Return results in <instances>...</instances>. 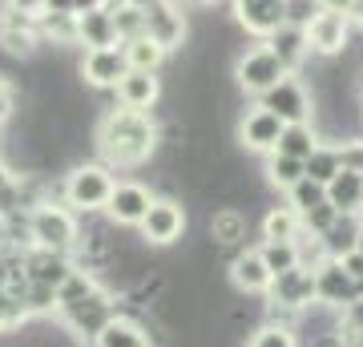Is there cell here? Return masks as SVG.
I'll list each match as a JSON object with an SVG mask.
<instances>
[{"label":"cell","mask_w":363,"mask_h":347,"mask_svg":"<svg viewBox=\"0 0 363 347\" xmlns=\"http://www.w3.org/2000/svg\"><path fill=\"white\" fill-rule=\"evenodd\" d=\"M307 222H311L315 231H331L335 226V206L323 202V206H315V210H307Z\"/></svg>","instance_id":"d6a6232c"},{"label":"cell","mask_w":363,"mask_h":347,"mask_svg":"<svg viewBox=\"0 0 363 347\" xmlns=\"http://www.w3.org/2000/svg\"><path fill=\"white\" fill-rule=\"evenodd\" d=\"M343 270H347L351 279H359V283H363V255H359V250L343 255Z\"/></svg>","instance_id":"d590c367"},{"label":"cell","mask_w":363,"mask_h":347,"mask_svg":"<svg viewBox=\"0 0 363 347\" xmlns=\"http://www.w3.org/2000/svg\"><path fill=\"white\" fill-rule=\"evenodd\" d=\"M21 303H28L33 311H45V307H57V291L52 287H45V283H33V291H28Z\"/></svg>","instance_id":"1f68e13d"},{"label":"cell","mask_w":363,"mask_h":347,"mask_svg":"<svg viewBox=\"0 0 363 347\" xmlns=\"http://www.w3.org/2000/svg\"><path fill=\"white\" fill-rule=\"evenodd\" d=\"M93 291H97V287H93L89 275H85V270H73V275H69L65 283L57 287V307H61V311L77 307V303H85V299L93 295Z\"/></svg>","instance_id":"44dd1931"},{"label":"cell","mask_w":363,"mask_h":347,"mask_svg":"<svg viewBox=\"0 0 363 347\" xmlns=\"http://www.w3.org/2000/svg\"><path fill=\"white\" fill-rule=\"evenodd\" d=\"M93 339H97V347H150L142 327L138 323H125V319H109Z\"/></svg>","instance_id":"9a60e30c"},{"label":"cell","mask_w":363,"mask_h":347,"mask_svg":"<svg viewBox=\"0 0 363 347\" xmlns=\"http://www.w3.org/2000/svg\"><path fill=\"white\" fill-rule=\"evenodd\" d=\"M359 198H363V178L359 174L343 170V174H335V178L327 182V202L335 206V210H351V206H359Z\"/></svg>","instance_id":"e0dca14e"},{"label":"cell","mask_w":363,"mask_h":347,"mask_svg":"<svg viewBox=\"0 0 363 347\" xmlns=\"http://www.w3.org/2000/svg\"><path fill=\"white\" fill-rule=\"evenodd\" d=\"M291 234H295V214H286V210L267 214V238L271 243H291Z\"/></svg>","instance_id":"f1b7e54d"},{"label":"cell","mask_w":363,"mask_h":347,"mask_svg":"<svg viewBox=\"0 0 363 347\" xmlns=\"http://www.w3.org/2000/svg\"><path fill=\"white\" fill-rule=\"evenodd\" d=\"M9 114H13V97H9V89L0 85V126L9 121Z\"/></svg>","instance_id":"8d00e7d4"},{"label":"cell","mask_w":363,"mask_h":347,"mask_svg":"<svg viewBox=\"0 0 363 347\" xmlns=\"http://www.w3.org/2000/svg\"><path fill=\"white\" fill-rule=\"evenodd\" d=\"M101 150L109 162H121V166L142 162L154 150V126L133 109L130 114H109L101 126Z\"/></svg>","instance_id":"6da1fadb"},{"label":"cell","mask_w":363,"mask_h":347,"mask_svg":"<svg viewBox=\"0 0 363 347\" xmlns=\"http://www.w3.org/2000/svg\"><path fill=\"white\" fill-rule=\"evenodd\" d=\"M291 190H295V206H298V210H315V206L327 202V186H323V182L303 178V182H295Z\"/></svg>","instance_id":"4316f807"},{"label":"cell","mask_w":363,"mask_h":347,"mask_svg":"<svg viewBox=\"0 0 363 347\" xmlns=\"http://www.w3.org/2000/svg\"><path fill=\"white\" fill-rule=\"evenodd\" d=\"M210 234H214V238H218L222 246L234 243V238L242 234V219H238L234 210H226V214H214V222H210Z\"/></svg>","instance_id":"83f0119b"},{"label":"cell","mask_w":363,"mask_h":347,"mask_svg":"<svg viewBox=\"0 0 363 347\" xmlns=\"http://www.w3.org/2000/svg\"><path fill=\"white\" fill-rule=\"evenodd\" d=\"M150 190L145 186H138V182H121V186H113V194H109V219L113 222H125V226H142L145 210H150Z\"/></svg>","instance_id":"52a82bcc"},{"label":"cell","mask_w":363,"mask_h":347,"mask_svg":"<svg viewBox=\"0 0 363 347\" xmlns=\"http://www.w3.org/2000/svg\"><path fill=\"white\" fill-rule=\"evenodd\" d=\"M65 315H69V323H73L77 331H89V335H97V331L105 327V323L113 319V311H109L105 295H97V291H93V295L85 299V303H77V307H69Z\"/></svg>","instance_id":"4fadbf2b"},{"label":"cell","mask_w":363,"mask_h":347,"mask_svg":"<svg viewBox=\"0 0 363 347\" xmlns=\"http://www.w3.org/2000/svg\"><path fill=\"white\" fill-rule=\"evenodd\" d=\"M154 4H162V0H130V9H138V13H145V9H154Z\"/></svg>","instance_id":"74e56055"},{"label":"cell","mask_w":363,"mask_h":347,"mask_svg":"<svg viewBox=\"0 0 363 347\" xmlns=\"http://www.w3.org/2000/svg\"><path fill=\"white\" fill-rule=\"evenodd\" d=\"M117 97L130 105V109L154 105V97H157V77H154V73H145V69H130L125 77L117 81Z\"/></svg>","instance_id":"7c38bea8"},{"label":"cell","mask_w":363,"mask_h":347,"mask_svg":"<svg viewBox=\"0 0 363 347\" xmlns=\"http://www.w3.org/2000/svg\"><path fill=\"white\" fill-rule=\"evenodd\" d=\"M323 4H327V9H331V13H335V9H347L351 0H323Z\"/></svg>","instance_id":"ab89813d"},{"label":"cell","mask_w":363,"mask_h":347,"mask_svg":"<svg viewBox=\"0 0 363 347\" xmlns=\"http://www.w3.org/2000/svg\"><path fill=\"white\" fill-rule=\"evenodd\" d=\"M145 37H154L162 49L182 40V21L178 13H169L166 4H154V9H145Z\"/></svg>","instance_id":"5bb4252c"},{"label":"cell","mask_w":363,"mask_h":347,"mask_svg":"<svg viewBox=\"0 0 363 347\" xmlns=\"http://www.w3.org/2000/svg\"><path fill=\"white\" fill-rule=\"evenodd\" d=\"M355 250H359V255H363V231H359V243H355Z\"/></svg>","instance_id":"b9f144b4"},{"label":"cell","mask_w":363,"mask_h":347,"mask_svg":"<svg viewBox=\"0 0 363 347\" xmlns=\"http://www.w3.org/2000/svg\"><path fill=\"white\" fill-rule=\"evenodd\" d=\"M130 73V61H125V49H89V57L81 61V77L97 85V89H117V81Z\"/></svg>","instance_id":"277c9868"},{"label":"cell","mask_w":363,"mask_h":347,"mask_svg":"<svg viewBox=\"0 0 363 347\" xmlns=\"http://www.w3.org/2000/svg\"><path fill=\"white\" fill-rule=\"evenodd\" d=\"M283 0H242V21H247L250 28H259V33H267V28H279L283 25Z\"/></svg>","instance_id":"ac0fdd59"},{"label":"cell","mask_w":363,"mask_h":347,"mask_svg":"<svg viewBox=\"0 0 363 347\" xmlns=\"http://www.w3.org/2000/svg\"><path fill=\"white\" fill-rule=\"evenodd\" d=\"M16 9H21V13H28V9H40V4H45V0H13Z\"/></svg>","instance_id":"f35d334b"},{"label":"cell","mask_w":363,"mask_h":347,"mask_svg":"<svg viewBox=\"0 0 363 347\" xmlns=\"http://www.w3.org/2000/svg\"><path fill=\"white\" fill-rule=\"evenodd\" d=\"M162 45H157L154 37H133V40H125V61H130V69H145V73H154L157 65H162Z\"/></svg>","instance_id":"d6986e66"},{"label":"cell","mask_w":363,"mask_h":347,"mask_svg":"<svg viewBox=\"0 0 363 347\" xmlns=\"http://www.w3.org/2000/svg\"><path fill=\"white\" fill-rule=\"evenodd\" d=\"M339 170L363 174V145H355V150H343V154H339Z\"/></svg>","instance_id":"e575fe53"},{"label":"cell","mask_w":363,"mask_h":347,"mask_svg":"<svg viewBox=\"0 0 363 347\" xmlns=\"http://www.w3.org/2000/svg\"><path fill=\"white\" fill-rule=\"evenodd\" d=\"M271 270H267V263H262V255H242L238 263H234V283L247 287V291H262V287H271Z\"/></svg>","instance_id":"ffe728a7"},{"label":"cell","mask_w":363,"mask_h":347,"mask_svg":"<svg viewBox=\"0 0 363 347\" xmlns=\"http://www.w3.org/2000/svg\"><path fill=\"white\" fill-rule=\"evenodd\" d=\"M182 231H186V214H182L178 202H169V198L150 202V210H145V219H142V234L150 243L166 246V243H174Z\"/></svg>","instance_id":"8992f818"},{"label":"cell","mask_w":363,"mask_h":347,"mask_svg":"<svg viewBox=\"0 0 363 347\" xmlns=\"http://www.w3.org/2000/svg\"><path fill=\"white\" fill-rule=\"evenodd\" d=\"M262 263H267L271 275H286V270H295L298 255H295V246L291 243H271L267 250H262Z\"/></svg>","instance_id":"484cf974"},{"label":"cell","mask_w":363,"mask_h":347,"mask_svg":"<svg viewBox=\"0 0 363 347\" xmlns=\"http://www.w3.org/2000/svg\"><path fill=\"white\" fill-rule=\"evenodd\" d=\"M355 243H359V231H355V226H347V222H335V226L327 231V246H331V250H339V255H351V250H355Z\"/></svg>","instance_id":"f546056e"},{"label":"cell","mask_w":363,"mask_h":347,"mask_svg":"<svg viewBox=\"0 0 363 347\" xmlns=\"http://www.w3.org/2000/svg\"><path fill=\"white\" fill-rule=\"evenodd\" d=\"M33 238L45 250H61L65 255V246H73V238H77V222L69 219L65 210H57V206H40L33 214Z\"/></svg>","instance_id":"3957f363"},{"label":"cell","mask_w":363,"mask_h":347,"mask_svg":"<svg viewBox=\"0 0 363 347\" xmlns=\"http://www.w3.org/2000/svg\"><path fill=\"white\" fill-rule=\"evenodd\" d=\"M77 37L93 49H109L117 40V28H113V13H97V9H85L77 13Z\"/></svg>","instance_id":"8fae6325"},{"label":"cell","mask_w":363,"mask_h":347,"mask_svg":"<svg viewBox=\"0 0 363 347\" xmlns=\"http://www.w3.org/2000/svg\"><path fill=\"white\" fill-rule=\"evenodd\" d=\"M315 287H319V295L335 299V303H339L343 295H355V287H351V275H347L343 267H327V270H323V279H319Z\"/></svg>","instance_id":"cb8c5ba5"},{"label":"cell","mask_w":363,"mask_h":347,"mask_svg":"<svg viewBox=\"0 0 363 347\" xmlns=\"http://www.w3.org/2000/svg\"><path fill=\"white\" fill-rule=\"evenodd\" d=\"M262 109H271V114L283 117L286 126H295V121H303V117H307V97H303V89H298V85L279 81L274 89H267V105H262Z\"/></svg>","instance_id":"30bf717a"},{"label":"cell","mask_w":363,"mask_h":347,"mask_svg":"<svg viewBox=\"0 0 363 347\" xmlns=\"http://www.w3.org/2000/svg\"><path fill=\"white\" fill-rule=\"evenodd\" d=\"M355 323H363V303H359V307H355Z\"/></svg>","instance_id":"60d3db41"},{"label":"cell","mask_w":363,"mask_h":347,"mask_svg":"<svg viewBox=\"0 0 363 347\" xmlns=\"http://www.w3.org/2000/svg\"><path fill=\"white\" fill-rule=\"evenodd\" d=\"M271 178L279 186H295V182L307 178V170H303V158H286V154H274L271 158Z\"/></svg>","instance_id":"d4e9b609"},{"label":"cell","mask_w":363,"mask_h":347,"mask_svg":"<svg viewBox=\"0 0 363 347\" xmlns=\"http://www.w3.org/2000/svg\"><path fill=\"white\" fill-rule=\"evenodd\" d=\"M109 194H113V178L105 166H77L65 178V198L69 206H81V210H105L109 206Z\"/></svg>","instance_id":"7a4b0ae2"},{"label":"cell","mask_w":363,"mask_h":347,"mask_svg":"<svg viewBox=\"0 0 363 347\" xmlns=\"http://www.w3.org/2000/svg\"><path fill=\"white\" fill-rule=\"evenodd\" d=\"M311 133H307V129L298 126H283V138H279V154H286V158H303V162H307V158H311Z\"/></svg>","instance_id":"7402d4cb"},{"label":"cell","mask_w":363,"mask_h":347,"mask_svg":"<svg viewBox=\"0 0 363 347\" xmlns=\"http://www.w3.org/2000/svg\"><path fill=\"white\" fill-rule=\"evenodd\" d=\"M303 170H307V178L311 182H331L339 174V154H327V150H311V158L303 162Z\"/></svg>","instance_id":"603a6c76"},{"label":"cell","mask_w":363,"mask_h":347,"mask_svg":"<svg viewBox=\"0 0 363 347\" xmlns=\"http://www.w3.org/2000/svg\"><path fill=\"white\" fill-rule=\"evenodd\" d=\"M283 69L286 65L279 61V53L274 49H259V53H247L242 61H238V81L255 93H267L274 89L279 81H283Z\"/></svg>","instance_id":"5b68a950"},{"label":"cell","mask_w":363,"mask_h":347,"mask_svg":"<svg viewBox=\"0 0 363 347\" xmlns=\"http://www.w3.org/2000/svg\"><path fill=\"white\" fill-rule=\"evenodd\" d=\"M298 49H303V33L298 28H279V37H274V53H279V61H295Z\"/></svg>","instance_id":"4dcf8cb0"},{"label":"cell","mask_w":363,"mask_h":347,"mask_svg":"<svg viewBox=\"0 0 363 347\" xmlns=\"http://www.w3.org/2000/svg\"><path fill=\"white\" fill-rule=\"evenodd\" d=\"M311 40H315V49H323V53L343 49V40H347V25H343V16H339V13L315 16V21H311Z\"/></svg>","instance_id":"2e32d148"},{"label":"cell","mask_w":363,"mask_h":347,"mask_svg":"<svg viewBox=\"0 0 363 347\" xmlns=\"http://www.w3.org/2000/svg\"><path fill=\"white\" fill-rule=\"evenodd\" d=\"M283 117L271 114V109H259L242 121V142L250 150H279V138H283Z\"/></svg>","instance_id":"9c48e42d"},{"label":"cell","mask_w":363,"mask_h":347,"mask_svg":"<svg viewBox=\"0 0 363 347\" xmlns=\"http://www.w3.org/2000/svg\"><path fill=\"white\" fill-rule=\"evenodd\" d=\"M255 347H295V343H291V335L283 327H267V331L255 335Z\"/></svg>","instance_id":"836d02e7"},{"label":"cell","mask_w":363,"mask_h":347,"mask_svg":"<svg viewBox=\"0 0 363 347\" xmlns=\"http://www.w3.org/2000/svg\"><path fill=\"white\" fill-rule=\"evenodd\" d=\"M69 275H73V267L65 263V255H61V250H45V246H40L37 255L25 258V279H28V283H45V287H52V291H57Z\"/></svg>","instance_id":"ba28073f"}]
</instances>
